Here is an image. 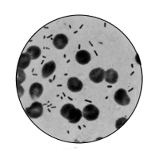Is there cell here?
<instances>
[{"label": "cell", "mask_w": 158, "mask_h": 151, "mask_svg": "<svg viewBox=\"0 0 158 151\" xmlns=\"http://www.w3.org/2000/svg\"><path fill=\"white\" fill-rule=\"evenodd\" d=\"M60 115L71 124H76L82 118L83 113L72 104H66L60 109Z\"/></svg>", "instance_id": "1"}, {"label": "cell", "mask_w": 158, "mask_h": 151, "mask_svg": "<svg viewBox=\"0 0 158 151\" xmlns=\"http://www.w3.org/2000/svg\"><path fill=\"white\" fill-rule=\"evenodd\" d=\"M99 111L96 106L93 105H86L83 110V116L86 120L93 121L99 118Z\"/></svg>", "instance_id": "2"}, {"label": "cell", "mask_w": 158, "mask_h": 151, "mask_svg": "<svg viewBox=\"0 0 158 151\" xmlns=\"http://www.w3.org/2000/svg\"><path fill=\"white\" fill-rule=\"evenodd\" d=\"M26 114L30 118L37 119L41 117L43 113V106L40 102L35 101L30 105V107L26 109Z\"/></svg>", "instance_id": "3"}, {"label": "cell", "mask_w": 158, "mask_h": 151, "mask_svg": "<svg viewBox=\"0 0 158 151\" xmlns=\"http://www.w3.org/2000/svg\"><path fill=\"white\" fill-rule=\"evenodd\" d=\"M114 101L118 105L126 106L128 105L130 102V99L126 89H119L114 93Z\"/></svg>", "instance_id": "4"}, {"label": "cell", "mask_w": 158, "mask_h": 151, "mask_svg": "<svg viewBox=\"0 0 158 151\" xmlns=\"http://www.w3.org/2000/svg\"><path fill=\"white\" fill-rule=\"evenodd\" d=\"M90 80L94 83H100L104 80L105 70L103 69L98 67L95 68L90 72Z\"/></svg>", "instance_id": "5"}, {"label": "cell", "mask_w": 158, "mask_h": 151, "mask_svg": "<svg viewBox=\"0 0 158 151\" xmlns=\"http://www.w3.org/2000/svg\"><path fill=\"white\" fill-rule=\"evenodd\" d=\"M69 43V38L64 34H57L54 37L52 44L56 49L62 50L67 46Z\"/></svg>", "instance_id": "6"}, {"label": "cell", "mask_w": 158, "mask_h": 151, "mask_svg": "<svg viewBox=\"0 0 158 151\" xmlns=\"http://www.w3.org/2000/svg\"><path fill=\"white\" fill-rule=\"evenodd\" d=\"M68 89L73 93L80 92L83 89V82L76 77H72L68 80Z\"/></svg>", "instance_id": "7"}, {"label": "cell", "mask_w": 158, "mask_h": 151, "mask_svg": "<svg viewBox=\"0 0 158 151\" xmlns=\"http://www.w3.org/2000/svg\"><path fill=\"white\" fill-rule=\"evenodd\" d=\"M43 93V86L38 82L33 83L30 87V95L32 100H36L41 96Z\"/></svg>", "instance_id": "8"}, {"label": "cell", "mask_w": 158, "mask_h": 151, "mask_svg": "<svg viewBox=\"0 0 158 151\" xmlns=\"http://www.w3.org/2000/svg\"><path fill=\"white\" fill-rule=\"evenodd\" d=\"M76 59L77 63L81 65L88 64L91 60V54L86 50L78 51L76 55Z\"/></svg>", "instance_id": "9"}, {"label": "cell", "mask_w": 158, "mask_h": 151, "mask_svg": "<svg viewBox=\"0 0 158 151\" xmlns=\"http://www.w3.org/2000/svg\"><path fill=\"white\" fill-rule=\"evenodd\" d=\"M56 70V63L54 61H49L43 66L41 69V75L44 78L48 77L52 75Z\"/></svg>", "instance_id": "10"}, {"label": "cell", "mask_w": 158, "mask_h": 151, "mask_svg": "<svg viewBox=\"0 0 158 151\" xmlns=\"http://www.w3.org/2000/svg\"><path fill=\"white\" fill-rule=\"evenodd\" d=\"M105 81L109 84H115L118 79V74L116 70L109 69L105 71Z\"/></svg>", "instance_id": "11"}, {"label": "cell", "mask_w": 158, "mask_h": 151, "mask_svg": "<svg viewBox=\"0 0 158 151\" xmlns=\"http://www.w3.org/2000/svg\"><path fill=\"white\" fill-rule=\"evenodd\" d=\"M32 60V58L30 56V54H28L27 52H25V53H23L21 55L20 58H19V64H18V66L19 68L24 69L27 68L30 64V61Z\"/></svg>", "instance_id": "12"}, {"label": "cell", "mask_w": 158, "mask_h": 151, "mask_svg": "<svg viewBox=\"0 0 158 151\" xmlns=\"http://www.w3.org/2000/svg\"><path fill=\"white\" fill-rule=\"evenodd\" d=\"M26 52L30 54L32 58V60H35L40 57L41 55V49L37 46H30L27 48Z\"/></svg>", "instance_id": "13"}, {"label": "cell", "mask_w": 158, "mask_h": 151, "mask_svg": "<svg viewBox=\"0 0 158 151\" xmlns=\"http://www.w3.org/2000/svg\"><path fill=\"white\" fill-rule=\"evenodd\" d=\"M26 74H25L24 70L21 68H18L17 70V84L18 85H21L23 84V81L26 80Z\"/></svg>", "instance_id": "14"}, {"label": "cell", "mask_w": 158, "mask_h": 151, "mask_svg": "<svg viewBox=\"0 0 158 151\" xmlns=\"http://www.w3.org/2000/svg\"><path fill=\"white\" fill-rule=\"evenodd\" d=\"M127 121V119L126 118V117H122V118H119L118 120L116 121V124H115L116 128H117V129L120 128V127H121L122 126H123V124H124Z\"/></svg>", "instance_id": "15"}, {"label": "cell", "mask_w": 158, "mask_h": 151, "mask_svg": "<svg viewBox=\"0 0 158 151\" xmlns=\"http://www.w3.org/2000/svg\"><path fill=\"white\" fill-rule=\"evenodd\" d=\"M17 88H18V93H19V97L21 98L23 96V94H24V89L23 87L21 85H18L17 84Z\"/></svg>", "instance_id": "16"}]
</instances>
